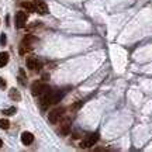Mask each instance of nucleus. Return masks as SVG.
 <instances>
[{"instance_id":"nucleus-1","label":"nucleus","mask_w":152,"mask_h":152,"mask_svg":"<svg viewBox=\"0 0 152 152\" xmlns=\"http://www.w3.org/2000/svg\"><path fill=\"white\" fill-rule=\"evenodd\" d=\"M33 42H37V38L33 37V35H27V37L23 39L21 47H20V54L24 55L26 52L31 51L33 49Z\"/></svg>"},{"instance_id":"nucleus-2","label":"nucleus","mask_w":152,"mask_h":152,"mask_svg":"<svg viewBox=\"0 0 152 152\" xmlns=\"http://www.w3.org/2000/svg\"><path fill=\"white\" fill-rule=\"evenodd\" d=\"M49 87L47 85H44L42 82H34L33 85H31V93H33L34 96H41L42 93H45L48 90Z\"/></svg>"},{"instance_id":"nucleus-3","label":"nucleus","mask_w":152,"mask_h":152,"mask_svg":"<svg viewBox=\"0 0 152 152\" xmlns=\"http://www.w3.org/2000/svg\"><path fill=\"white\" fill-rule=\"evenodd\" d=\"M64 111H65L64 109H55V110H52V111H49L48 120L51 121V123H52V124L58 123V121L61 120V117L64 115Z\"/></svg>"},{"instance_id":"nucleus-4","label":"nucleus","mask_w":152,"mask_h":152,"mask_svg":"<svg viewBox=\"0 0 152 152\" xmlns=\"http://www.w3.org/2000/svg\"><path fill=\"white\" fill-rule=\"evenodd\" d=\"M97 140H99V134H97V132H93V134H90L87 138H85V141L82 142V148H90V147H93V145L97 142Z\"/></svg>"},{"instance_id":"nucleus-5","label":"nucleus","mask_w":152,"mask_h":152,"mask_svg":"<svg viewBox=\"0 0 152 152\" xmlns=\"http://www.w3.org/2000/svg\"><path fill=\"white\" fill-rule=\"evenodd\" d=\"M27 23V14L24 11H18L16 14V26L18 28H23Z\"/></svg>"},{"instance_id":"nucleus-6","label":"nucleus","mask_w":152,"mask_h":152,"mask_svg":"<svg viewBox=\"0 0 152 152\" xmlns=\"http://www.w3.org/2000/svg\"><path fill=\"white\" fill-rule=\"evenodd\" d=\"M69 131H71V120L66 118L62 121V124H61V128H59V132L62 135H68L69 134Z\"/></svg>"},{"instance_id":"nucleus-7","label":"nucleus","mask_w":152,"mask_h":152,"mask_svg":"<svg viewBox=\"0 0 152 152\" xmlns=\"http://www.w3.org/2000/svg\"><path fill=\"white\" fill-rule=\"evenodd\" d=\"M27 66L31 69V71H38V69L41 68V64L38 62L37 58L31 56V58H28V59H27Z\"/></svg>"},{"instance_id":"nucleus-8","label":"nucleus","mask_w":152,"mask_h":152,"mask_svg":"<svg viewBox=\"0 0 152 152\" xmlns=\"http://www.w3.org/2000/svg\"><path fill=\"white\" fill-rule=\"evenodd\" d=\"M33 141H34V135L31 134V132L26 131V132H23L21 134V142L24 144V145H31Z\"/></svg>"},{"instance_id":"nucleus-9","label":"nucleus","mask_w":152,"mask_h":152,"mask_svg":"<svg viewBox=\"0 0 152 152\" xmlns=\"http://www.w3.org/2000/svg\"><path fill=\"white\" fill-rule=\"evenodd\" d=\"M34 4H35V11H38L39 14H47L48 13V6L45 4L44 1H37Z\"/></svg>"},{"instance_id":"nucleus-10","label":"nucleus","mask_w":152,"mask_h":152,"mask_svg":"<svg viewBox=\"0 0 152 152\" xmlns=\"http://www.w3.org/2000/svg\"><path fill=\"white\" fill-rule=\"evenodd\" d=\"M62 99V92H51V104H56Z\"/></svg>"},{"instance_id":"nucleus-11","label":"nucleus","mask_w":152,"mask_h":152,"mask_svg":"<svg viewBox=\"0 0 152 152\" xmlns=\"http://www.w3.org/2000/svg\"><path fill=\"white\" fill-rule=\"evenodd\" d=\"M9 96H10L11 100H16V102H18L21 99V94H20V92L17 89H11L10 92H9Z\"/></svg>"},{"instance_id":"nucleus-12","label":"nucleus","mask_w":152,"mask_h":152,"mask_svg":"<svg viewBox=\"0 0 152 152\" xmlns=\"http://www.w3.org/2000/svg\"><path fill=\"white\" fill-rule=\"evenodd\" d=\"M9 62V54L7 52H0V68L7 65Z\"/></svg>"},{"instance_id":"nucleus-13","label":"nucleus","mask_w":152,"mask_h":152,"mask_svg":"<svg viewBox=\"0 0 152 152\" xmlns=\"http://www.w3.org/2000/svg\"><path fill=\"white\" fill-rule=\"evenodd\" d=\"M21 7L28 11H35V4H34V3H30V1H23Z\"/></svg>"},{"instance_id":"nucleus-14","label":"nucleus","mask_w":152,"mask_h":152,"mask_svg":"<svg viewBox=\"0 0 152 152\" xmlns=\"http://www.w3.org/2000/svg\"><path fill=\"white\" fill-rule=\"evenodd\" d=\"M18 80H20V83L21 85H27V76H26V73H24V69H20L18 71Z\"/></svg>"},{"instance_id":"nucleus-15","label":"nucleus","mask_w":152,"mask_h":152,"mask_svg":"<svg viewBox=\"0 0 152 152\" xmlns=\"http://www.w3.org/2000/svg\"><path fill=\"white\" fill-rule=\"evenodd\" d=\"M9 127H10V121H9V120H6V118L0 120V128H1V130H7Z\"/></svg>"},{"instance_id":"nucleus-16","label":"nucleus","mask_w":152,"mask_h":152,"mask_svg":"<svg viewBox=\"0 0 152 152\" xmlns=\"http://www.w3.org/2000/svg\"><path fill=\"white\" fill-rule=\"evenodd\" d=\"M3 113L6 115H13V114H16V107H9V109L3 110Z\"/></svg>"},{"instance_id":"nucleus-17","label":"nucleus","mask_w":152,"mask_h":152,"mask_svg":"<svg viewBox=\"0 0 152 152\" xmlns=\"http://www.w3.org/2000/svg\"><path fill=\"white\" fill-rule=\"evenodd\" d=\"M0 44H1V45H6V35L4 34L0 35Z\"/></svg>"},{"instance_id":"nucleus-18","label":"nucleus","mask_w":152,"mask_h":152,"mask_svg":"<svg viewBox=\"0 0 152 152\" xmlns=\"http://www.w3.org/2000/svg\"><path fill=\"white\" fill-rule=\"evenodd\" d=\"M6 87V80L3 77H0V89H4Z\"/></svg>"},{"instance_id":"nucleus-19","label":"nucleus","mask_w":152,"mask_h":152,"mask_svg":"<svg viewBox=\"0 0 152 152\" xmlns=\"http://www.w3.org/2000/svg\"><path fill=\"white\" fill-rule=\"evenodd\" d=\"M1 145H3V141H1V140H0V148H1Z\"/></svg>"}]
</instances>
